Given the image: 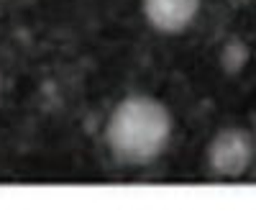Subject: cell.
Masks as SVG:
<instances>
[{
	"label": "cell",
	"instance_id": "6da1fadb",
	"mask_svg": "<svg viewBox=\"0 0 256 213\" xmlns=\"http://www.w3.org/2000/svg\"><path fill=\"white\" fill-rule=\"evenodd\" d=\"M174 118L166 105L146 93L126 95L108 116L105 144L126 164H148L172 141Z\"/></svg>",
	"mask_w": 256,
	"mask_h": 213
},
{
	"label": "cell",
	"instance_id": "7a4b0ae2",
	"mask_svg": "<svg viewBox=\"0 0 256 213\" xmlns=\"http://www.w3.org/2000/svg\"><path fill=\"white\" fill-rule=\"evenodd\" d=\"M254 159V141L244 129H223L210 139L205 149V164L212 177L236 180L246 175Z\"/></svg>",
	"mask_w": 256,
	"mask_h": 213
},
{
	"label": "cell",
	"instance_id": "3957f363",
	"mask_svg": "<svg viewBox=\"0 0 256 213\" xmlns=\"http://www.w3.org/2000/svg\"><path fill=\"white\" fill-rule=\"evenodd\" d=\"M202 0H141L146 24L159 34L177 36L192 26Z\"/></svg>",
	"mask_w": 256,
	"mask_h": 213
},
{
	"label": "cell",
	"instance_id": "277c9868",
	"mask_svg": "<svg viewBox=\"0 0 256 213\" xmlns=\"http://www.w3.org/2000/svg\"><path fill=\"white\" fill-rule=\"evenodd\" d=\"M0 88H3V77H0Z\"/></svg>",
	"mask_w": 256,
	"mask_h": 213
}]
</instances>
